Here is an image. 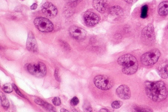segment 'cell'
<instances>
[{"instance_id": "1", "label": "cell", "mask_w": 168, "mask_h": 112, "mask_svg": "<svg viewBox=\"0 0 168 112\" xmlns=\"http://www.w3.org/2000/svg\"><path fill=\"white\" fill-rule=\"evenodd\" d=\"M145 86L146 94L154 102H162L168 97V91L163 81H147L145 82Z\"/></svg>"}, {"instance_id": "2", "label": "cell", "mask_w": 168, "mask_h": 112, "mask_svg": "<svg viewBox=\"0 0 168 112\" xmlns=\"http://www.w3.org/2000/svg\"><path fill=\"white\" fill-rule=\"evenodd\" d=\"M118 63L122 66L123 73L128 75L134 74L138 70L137 60L131 54H127L121 56L118 59Z\"/></svg>"}, {"instance_id": "3", "label": "cell", "mask_w": 168, "mask_h": 112, "mask_svg": "<svg viewBox=\"0 0 168 112\" xmlns=\"http://www.w3.org/2000/svg\"><path fill=\"white\" fill-rule=\"evenodd\" d=\"M161 53L158 49H154L144 53L141 58V62L146 66H153L158 62Z\"/></svg>"}, {"instance_id": "4", "label": "cell", "mask_w": 168, "mask_h": 112, "mask_svg": "<svg viewBox=\"0 0 168 112\" xmlns=\"http://www.w3.org/2000/svg\"><path fill=\"white\" fill-rule=\"evenodd\" d=\"M95 86L98 88L102 90H108L113 87V80L110 77L106 75H98L94 79Z\"/></svg>"}, {"instance_id": "5", "label": "cell", "mask_w": 168, "mask_h": 112, "mask_svg": "<svg viewBox=\"0 0 168 112\" xmlns=\"http://www.w3.org/2000/svg\"><path fill=\"white\" fill-rule=\"evenodd\" d=\"M27 70L31 74L38 77H43L47 73L46 66L41 62H39L37 64H29L27 66Z\"/></svg>"}, {"instance_id": "6", "label": "cell", "mask_w": 168, "mask_h": 112, "mask_svg": "<svg viewBox=\"0 0 168 112\" xmlns=\"http://www.w3.org/2000/svg\"><path fill=\"white\" fill-rule=\"evenodd\" d=\"M142 38L146 45H150L154 43L155 41V34L153 24H149L143 28L142 32Z\"/></svg>"}, {"instance_id": "7", "label": "cell", "mask_w": 168, "mask_h": 112, "mask_svg": "<svg viewBox=\"0 0 168 112\" xmlns=\"http://www.w3.org/2000/svg\"><path fill=\"white\" fill-rule=\"evenodd\" d=\"M34 23L38 30L43 32H50L54 29V25L53 23L47 18L43 17H39L36 18Z\"/></svg>"}, {"instance_id": "8", "label": "cell", "mask_w": 168, "mask_h": 112, "mask_svg": "<svg viewBox=\"0 0 168 112\" xmlns=\"http://www.w3.org/2000/svg\"><path fill=\"white\" fill-rule=\"evenodd\" d=\"M41 10L44 15L50 18H55L58 13L57 7L51 3L49 2H46L43 5Z\"/></svg>"}, {"instance_id": "9", "label": "cell", "mask_w": 168, "mask_h": 112, "mask_svg": "<svg viewBox=\"0 0 168 112\" xmlns=\"http://www.w3.org/2000/svg\"><path fill=\"white\" fill-rule=\"evenodd\" d=\"M83 18L85 25L89 27H92L97 25L100 20V17L97 14L89 11L84 13Z\"/></svg>"}, {"instance_id": "10", "label": "cell", "mask_w": 168, "mask_h": 112, "mask_svg": "<svg viewBox=\"0 0 168 112\" xmlns=\"http://www.w3.org/2000/svg\"><path fill=\"white\" fill-rule=\"evenodd\" d=\"M69 31L70 36L77 40L83 39L86 36V31L83 28L78 26H72L69 28Z\"/></svg>"}, {"instance_id": "11", "label": "cell", "mask_w": 168, "mask_h": 112, "mask_svg": "<svg viewBox=\"0 0 168 112\" xmlns=\"http://www.w3.org/2000/svg\"><path fill=\"white\" fill-rule=\"evenodd\" d=\"M26 48L28 50L33 52L38 51V47L36 39L32 32H29L26 42Z\"/></svg>"}, {"instance_id": "12", "label": "cell", "mask_w": 168, "mask_h": 112, "mask_svg": "<svg viewBox=\"0 0 168 112\" xmlns=\"http://www.w3.org/2000/svg\"><path fill=\"white\" fill-rule=\"evenodd\" d=\"M117 96L122 99L127 100L131 97V91L127 85H121L116 90Z\"/></svg>"}, {"instance_id": "13", "label": "cell", "mask_w": 168, "mask_h": 112, "mask_svg": "<svg viewBox=\"0 0 168 112\" xmlns=\"http://www.w3.org/2000/svg\"><path fill=\"white\" fill-rule=\"evenodd\" d=\"M93 5L95 9L102 14L105 13L108 8L106 0H93Z\"/></svg>"}, {"instance_id": "14", "label": "cell", "mask_w": 168, "mask_h": 112, "mask_svg": "<svg viewBox=\"0 0 168 112\" xmlns=\"http://www.w3.org/2000/svg\"><path fill=\"white\" fill-rule=\"evenodd\" d=\"M168 61H167L158 66L157 68V73L162 78L166 79L168 78Z\"/></svg>"}, {"instance_id": "15", "label": "cell", "mask_w": 168, "mask_h": 112, "mask_svg": "<svg viewBox=\"0 0 168 112\" xmlns=\"http://www.w3.org/2000/svg\"><path fill=\"white\" fill-rule=\"evenodd\" d=\"M159 14L161 16H166L168 14V1H164L161 3L158 8Z\"/></svg>"}, {"instance_id": "16", "label": "cell", "mask_w": 168, "mask_h": 112, "mask_svg": "<svg viewBox=\"0 0 168 112\" xmlns=\"http://www.w3.org/2000/svg\"><path fill=\"white\" fill-rule=\"evenodd\" d=\"M109 12L112 15H118L122 14V11L121 8L119 6H114L110 8Z\"/></svg>"}, {"instance_id": "17", "label": "cell", "mask_w": 168, "mask_h": 112, "mask_svg": "<svg viewBox=\"0 0 168 112\" xmlns=\"http://www.w3.org/2000/svg\"><path fill=\"white\" fill-rule=\"evenodd\" d=\"M1 104L5 108H7L9 106V102L8 100L4 93L1 92Z\"/></svg>"}, {"instance_id": "18", "label": "cell", "mask_w": 168, "mask_h": 112, "mask_svg": "<svg viewBox=\"0 0 168 112\" xmlns=\"http://www.w3.org/2000/svg\"><path fill=\"white\" fill-rule=\"evenodd\" d=\"M13 87L10 83H7L4 85L2 87V89L6 93H11L13 90Z\"/></svg>"}, {"instance_id": "19", "label": "cell", "mask_w": 168, "mask_h": 112, "mask_svg": "<svg viewBox=\"0 0 168 112\" xmlns=\"http://www.w3.org/2000/svg\"><path fill=\"white\" fill-rule=\"evenodd\" d=\"M148 7L147 5L143 6L141 9V17L143 18H145L148 16Z\"/></svg>"}, {"instance_id": "20", "label": "cell", "mask_w": 168, "mask_h": 112, "mask_svg": "<svg viewBox=\"0 0 168 112\" xmlns=\"http://www.w3.org/2000/svg\"><path fill=\"white\" fill-rule=\"evenodd\" d=\"M123 105V103L121 101H114L111 104L112 107L114 109H118L121 107Z\"/></svg>"}, {"instance_id": "21", "label": "cell", "mask_w": 168, "mask_h": 112, "mask_svg": "<svg viewBox=\"0 0 168 112\" xmlns=\"http://www.w3.org/2000/svg\"><path fill=\"white\" fill-rule=\"evenodd\" d=\"M52 102L55 106H58L60 105L61 104V101L60 98L59 97H55L52 100Z\"/></svg>"}, {"instance_id": "22", "label": "cell", "mask_w": 168, "mask_h": 112, "mask_svg": "<svg viewBox=\"0 0 168 112\" xmlns=\"http://www.w3.org/2000/svg\"><path fill=\"white\" fill-rule=\"evenodd\" d=\"M79 103V100L78 98L76 97H74L70 101L71 104L72 106H75Z\"/></svg>"}, {"instance_id": "23", "label": "cell", "mask_w": 168, "mask_h": 112, "mask_svg": "<svg viewBox=\"0 0 168 112\" xmlns=\"http://www.w3.org/2000/svg\"><path fill=\"white\" fill-rule=\"evenodd\" d=\"M84 110L85 111L91 112L92 111V109L89 103H85L83 106Z\"/></svg>"}, {"instance_id": "24", "label": "cell", "mask_w": 168, "mask_h": 112, "mask_svg": "<svg viewBox=\"0 0 168 112\" xmlns=\"http://www.w3.org/2000/svg\"><path fill=\"white\" fill-rule=\"evenodd\" d=\"M44 106L47 110L50 111H56V110L54 108L49 104L46 103Z\"/></svg>"}, {"instance_id": "25", "label": "cell", "mask_w": 168, "mask_h": 112, "mask_svg": "<svg viewBox=\"0 0 168 112\" xmlns=\"http://www.w3.org/2000/svg\"><path fill=\"white\" fill-rule=\"evenodd\" d=\"M34 102L37 104L39 105L44 106L46 102H45L44 101L41 99L37 98L34 100Z\"/></svg>"}, {"instance_id": "26", "label": "cell", "mask_w": 168, "mask_h": 112, "mask_svg": "<svg viewBox=\"0 0 168 112\" xmlns=\"http://www.w3.org/2000/svg\"><path fill=\"white\" fill-rule=\"evenodd\" d=\"M13 86L15 89V91L16 92L17 94L20 96V97L23 98H25V97H24L23 95L21 93L19 89H18V87L15 86V84H13Z\"/></svg>"}, {"instance_id": "27", "label": "cell", "mask_w": 168, "mask_h": 112, "mask_svg": "<svg viewBox=\"0 0 168 112\" xmlns=\"http://www.w3.org/2000/svg\"><path fill=\"white\" fill-rule=\"evenodd\" d=\"M126 2L127 4H132L135 3L137 2V0H124Z\"/></svg>"}, {"instance_id": "28", "label": "cell", "mask_w": 168, "mask_h": 112, "mask_svg": "<svg viewBox=\"0 0 168 112\" xmlns=\"http://www.w3.org/2000/svg\"><path fill=\"white\" fill-rule=\"evenodd\" d=\"M68 1L72 4H78L82 1V0H68Z\"/></svg>"}, {"instance_id": "29", "label": "cell", "mask_w": 168, "mask_h": 112, "mask_svg": "<svg viewBox=\"0 0 168 112\" xmlns=\"http://www.w3.org/2000/svg\"><path fill=\"white\" fill-rule=\"evenodd\" d=\"M38 7V5L36 3H34L31 5L30 9L32 10H35L37 9Z\"/></svg>"}, {"instance_id": "30", "label": "cell", "mask_w": 168, "mask_h": 112, "mask_svg": "<svg viewBox=\"0 0 168 112\" xmlns=\"http://www.w3.org/2000/svg\"><path fill=\"white\" fill-rule=\"evenodd\" d=\"M55 77L57 81H59L60 79L59 78V77H58V70L57 69H56L55 71Z\"/></svg>"}, {"instance_id": "31", "label": "cell", "mask_w": 168, "mask_h": 112, "mask_svg": "<svg viewBox=\"0 0 168 112\" xmlns=\"http://www.w3.org/2000/svg\"><path fill=\"white\" fill-rule=\"evenodd\" d=\"M108 110L107 109H106L105 108H102V109H101V110H100V111H101V112H108L109 111H108Z\"/></svg>"}, {"instance_id": "32", "label": "cell", "mask_w": 168, "mask_h": 112, "mask_svg": "<svg viewBox=\"0 0 168 112\" xmlns=\"http://www.w3.org/2000/svg\"><path fill=\"white\" fill-rule=\"evenodd\" d=\"M61 112H69L68 111L66 110V109L63 108L60 110Z\"/></svg>"}, {"instance_id": "33", "label": "cell", "mask_w": 168, "mask_h": 112, "mask_svg": "<svg viewBox=\"0 0 168 112\" xmlns=\"http://www.w3.org/2000/svg\"><path fill=\"white\" fill-rule=\"evenodd\" d=\"M167 27H168V25H167Z\"/></svg>"}, {"instance_id": "34", "label": "cell", "mask_w": 168, "mask_h": 112, "mask_svg": "<svg viewBox=\"0 0 168 112\" xmlns=\"http://www.w3.org/2000/svg\"><path fill=\"white\" fill-rule=\"evenodd\" d=\"M22 1H23V0H22Z\"/></svg>"}]
</instances>
